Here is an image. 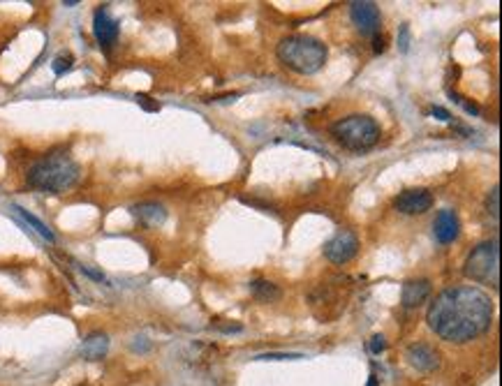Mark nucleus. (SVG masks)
<instances>
[{"instance_id":"obj_9","label":"nucleus","mask_w":502,"mask_h":386,"mask_svg":"<svg viewBox=\"0 0 502 386\" xmlns=\"http://www.w3.org/2000/svg\"><path fill=\"white\" fill-rule=\"evenodd\" d=\"M93 35H95V40H98V44L105 49V52H109L113 44H116V40H118V21H113V19L109 16L107 8H100L98 12H95V16H93Z\"/></svg>"},{"instance_id":"obj_16","label":"nucleus","mask_w":502,"mask_h":386,"mask_svg":"<svg viewBox=\"0 0 502 386\" xmlns=\"http://www.w3.org/2000/svg\"><path fill=\"white\" fill-rule=\"evenodd\" d=\"M14 211H17V215H21V218L26 220V223H28L30 227H33V229H35L37 234H40V236H42L44 240H49V243H54V240H56L54 231L49 229V227L44 225L40 218H35L33 213H30V211H26V208H21V206H14Z\"/></svg>"},{"instance_id":"obj_13","label":"nucleus","mask_w":502,"mask_h":386,"mask_svg":"<svg viewBox=\"0 0 502 386\" xmlns=\"http://www.w3.org/2000/svg\"><path fill=\"white\" fill-rule=\"evenodd\" d=\"M132 215H135L144 227H160L164 220H167L164 206L155 204V201H144V204L132 206Z\"/></svg>"},{"instance_id":"obj_6","label":"nucleus","mask_w":502,"mask_h":386,"mask_svg":"<svg viewBox=\"0 0 502 386\" xmlns=\"http://www.w3.org/2000/svg\"><path fill=\"white\" fill-rule=\"evenodd\" d=\"M359 252V238L354 236V231L342 229L324 245V257L331 264H347L349 259H354V255Z\"/></svg>"},{"instance_id":"obj_5","label":"nucleus","mask_w":502,"mask_h":386,"mask_svg":"<svg viewBox=\"0 0 502 386\" xmlns=\"http://www.w3.org/2000/svg\"><path fill=\"white\" fill-rule=\"evenodd\" d=\"M470 280L479 284H493L498 287L500 282V250H498V238L484 240L470 252L466 269H463Z\"/></svg>"},{"instance_id":"obj_17","label":"nucleus","mask_w":502,"mask_h":386,"mask_svg":"<svg viewBox=\"0 0 502 386\" xmlns=\"http://www.w3.org/2000/svg\"><path fill=\"white\" fill-rule=\"evenodd\" d=\"M498 199H500V188L495 185V188L491 190V194H488V199H486V211H488V215H491V218L495 220V223H498V218H500Z\"/></svg>"},{"instance_id":"obj_22","label":"nucleus","mask_w":502,"mask_h":386,"mask_svg":"<svg viewBox=\"0 0 502 386\" xmlns=\"http://www.w3.org/2000/svg\"><path fill=\"white\" fill-rule=\"evenodd\" d=\"M151 98H146V95H137V102L144 106V109H149V111H157L160 109V104L157 102H149Z\"/></svg>"},{"instance_id":"obj_7","label":"nucleus","mask_w":502,"mask_h":386,"mask_svg":"<svg viewBox=\"0 0 502 386\" xmlns=\"http://www.w3.org/2000/svg\"><path fill=\"white\" fill-rule=\"evenodd\" d=\"M349 19H352V23L361 35H375L382 16H380V8L375 3L357 0V3H349Z\"/></svg>"},{"instance_id":"obj_12","label":"nucleus","mask_w":502,"mask_h":386,"mask_svg":"<svg viewBox=\"0 0 502 386\" xmlns=\"http://www.w3.org/2000/svg\"><path fill=\"white\" fill-rule=\"evenodd\" d=\"M430 294V282L426 277L419 280H408L403 284V292H400V301L405 308H417L419 303H424Z\"/></svg>"},{"instance_id":"obj_2","label":"nucleus","mask_w":502,"mask_h":386,"mask_svg":"<svg viewBox=\"0 0 502 386\" xmlns=\"http://www.w3.org/2000/svg\"><path fill=\"white\" fill-rule=\"evenodd\" d=\"M28 185L42 192L63 194L79 181V164L67 153H52L37 160L26 174Z\"/></svg>"},{"instance_id":"obj_25","label":"nucleus","mask_w":502,"mask_h":386,"mask_svg":"<svg viewBox=\"0 0 502 386\" xmlns=\"http://www.w3.org/2000/svg\"><path fill=\"white\" fill-rule=\"evenodd\" d=\"M375 47H373V52L375 54H382L384 52V49H386V40H384V37L382 35H375Z\"/></svg>"},{"instance_id":"obj_23","label":"nucleus","mask_w":502,"mask_h":386,"mask_svg":"<svg viewBox=\"0 0 502 386\" xmlns=\"http://www.w3.org/2000/svg\"><path fill=\"white\" fill-rule=\"evenodd\" d=\"M430 113H433L437 120H444V123H449V120H451V113L444 109V106H433V111H430Z\"/></svg>"},{"instance_id":"obj_21","label":"nucleus","mask_w":502,"mask_h":386,"mask_svg":"<svg viewBox=\"0 0 502 386\" xmlns=\"http://www.w3.org/2000/svg\"><path fill=\"white\" fill-rule=\"evenodd\" d=\"M287 359H303L301 354H262L257 361H287Z\"/></svg>"},{"instance_id":"obj_14","label":"nucleus","mask_w":502,"mask_h":386,"mask_svg":"<svg viewBox=\"0 0 502 386\" xmlns=\"http://www.w3.org/2000/svg\"><path fill=\"white\" fill-rule=\"evenodd\" d=\"M81 356L86 361H102L109 352V338L105 333H91L79 347Z\"/></svg>"},{"instance_id":"obj_24","label":"nucleus","mask_w":502,"mask_h":386,"mask_svg":"<svg viewBox=\"0 0 502 386\" xmlns=\"http://www.w3.org/2000/svg\"><path fill=\"white\" fill-rule=\"evenodd\" d=\"M81 269V273H86L91 280H98V282H105V275L100 273V271H93V269H88V266H79Z\"/></svg>"},{"instance_id":"obj_10","label":"nucleus","mask_w":502,"mask_h":386,"mask_svg":"<svg viewBox=\"0 0 502 386\" xmlns=\"http://www.w3.org/2000/svg\"><path fill=\"white\" fill-rule=\"evenodd\" d=\"M459 229H461L459 218H456V213L451 211V208H444V211L435 215L433 234L440 243H454V240L459 238Z\"/></svg>"},{"instance_id":"obj_4","label":"nucleus","mask_w":502,"mask_h":386,"mask_svg":"<svg viewBox=\"0 0 502 386\" xmlns=\"http://www.w3.org/2000/svg\"><path fill=\"white\" fill-rule=\"evenodd\" d=\"M331 137L347 150H368L380 141V125L366 113L340 118L331 125Z\"/></svg>"},{"instance_id":"obj_20","label":"nucleus","mask_w":502,"mask_h":386,"mask_svg":"<svg viewBox=\"0 0 502 386\" xmlns=\"http://www.w3.org/2000/svg\"><path fill=\"white\" fill-rule=\"evenodd\" d=\"M386 350V343H384V335H373L371 338V343H368V352L371 354H375V356H378V354H382Z\"/></svg>"},{"instance_id":"obj_19","label":"nucleus","mask_w":502,"mask_h":386,"mask_svg":"<svg viewBox=\"0 0 502 386\" xmlns=\"http://www.w3.org/2000/svg\"><path fill=\"white\" fill-rule=\"evenodd\" d=\"M398 49L400 54H408L410 52V26H400V33H398Z\"/></svg>"},{"instance_id":"obj_26","label":"nucleus","mask_w":502,"mask_h":386,"mask_svg":"<svg viewBox=\"0 0 502 386\" xmlns=\"http://www.w3.org/2000/svg\"><path fill=\"white\" fill-rule=\"evenodd\" d=\"M149 343H135V345H132V350H137V352H146V350H149Z\"/></svg>"},{"instance_id":"obj_1","label":"nucleus","mask_w":502,"mask_h":386,"mask_svg":"<svg viewBox=\"0 0 502 386\" xmlns=\"http://www.w3.org/2000/svg\"><path fill=\"white\" fill-rule=\"evenodd\" d=\"M426 321L447 343H468L493 321V301L477 287L444 289L430 303Z\"/></svg>"},{"instance_id":"obj_27","label":"nucleus","mask_w":502,"mask_h":386,"mask_svg":"<svg viewBox=\"0 0 502 386\" xmlns=\"http://www.w3.org/2000/svg\"><path fill=\"white\" fill-rule=\"evenodd\" d=\"M368 386H380V379H378V375H371V379H368Z\"/></svg>"},{"instance_id":"obj_15","label":"nucleus","mask_w":502,"mask_h":386,"mask_svg":"<svg viewBox=\"0 0 502 386\" xmlns=\"http://www.w3.org/2000/svg\"><path fill=\"white\" fill-rule=\"evenodd\" d=\"M250 289H252V294H255V299L264 301V303L281 299V289H278V284H273L269 280H252Z\"/></svg>"},{"instance_id":"obj_8","label":"nucleus","mask_w":502,"mask_h":386,"mask_svg":"<svg viewBox=\"0 0 502 386\" xmlns=\"http://www.w3.org/2000/svg\"><path fill=\"white\" fill-rule=\"evenodd\" d=\"M433 206V194L424 188H412L400 192L396 199H393V208L403 215H419L426 213L428 208Z\"/></svg>"},{"instance_id":"obj_3","label":"nucleus","mask_w":502,"mask_h":386,"mask_svg":"<svg viewBox=\"0 0 502 386\" xmlns=\"http://www.w3.org/2000/svg\"><path fill=\"white\" fill-rule=\"evenodd\" d=\"M327 44L313 35H290L278 44V58L296 74H315L327 63Z\"/></svg>"},{"instance_id":"obj_18","label":"nucleus","mask_w":502,"mask_h":386,"mask_svg":"<svg viewBox=\"0 0 502 386\" xmlns=\"http://www.w3.org/2000/svg\"><path fill=\"white\" fill-rule=\"evenodd\" d=\"M72 67V56L69 54H61V56H56V60H54V72L58 74H65L67 69Z\"/></svg>"},{"instance_id":"obj_11","label":"nucleus","mask_w":502,"mask_h":386,"mask_svg":"<svg viewBox=\"0 0 502 386\" xmlns=\"http://www.w3.org/2000/svg\"><path fill=\"white\" fill-rule=\"evenodd\" d=\"M408 361L410 365H415L417 370L422 372H433L437 365H440V359H437V352L430 350L428 345L417 343L408 347Z\"/></svg>"}]
</instances>
